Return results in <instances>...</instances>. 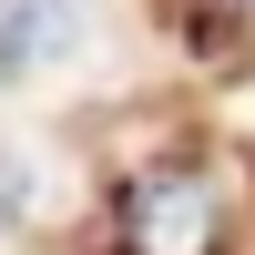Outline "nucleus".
I'll use <instances>...</instances> for the list:
<instances>
[{"label":"nucleus","instance_id":"obj_1","mask_svg":"<svg viewBox=\"0 0 255 255\" xmlns=\"http://www.w3.org/2000/svg\"><path fill=\"white\" fill-rule=\"evenodd\" d=\"M215 184L204 174H143L123 194V255H215Z\"/></svg>","mask_w":255,"mask_h":255},{"label":"nucleus","instance_id":"obj_2","mask_svg":"<svg viewBox=\"0 0 255 255\" xmlns=\"http://www.w3.org/2000/svg\"><path fill=\"white\" fill-rule=\"evenodd\" d=\"M72 10L82 0H0V51H20V61L61 51V41H72Z\"/></svg>","mask_w":255,"mask_h":255}]
</instances>
